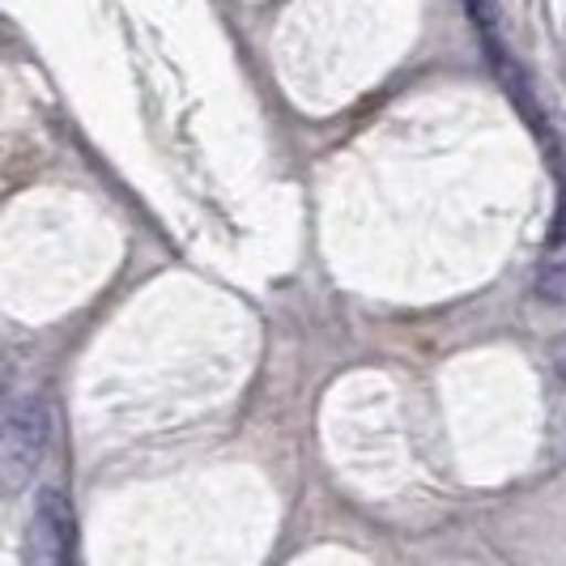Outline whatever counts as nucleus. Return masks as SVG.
Here are the masks:
<instances>
[{
	"mask_svg": "<svg viewBox=\"0 0 566 566\" xmlns=\"http://www.w3.org/2000/svg\"><path fill=\"white\" fill-rule=\"evenodd\" d=\"M52 443V409L48 400L22 392L9 400L4 422H0V482L9 494H18L34 478Z\"/></svg>",
	"mask_w": 566,
	"mask_h": 566,
	"instance_id": "1",
	"label": "nucleus"
},
{
	"mask_svg": "<svg viewBox=\"0 0 566 566\" xmlns=\"http://www.w3.org/2000/svg\"><path fill=\"white\" fill-rule=\"evenodd\" d=\"M69 545H73L69 494L60 485H43L34 494V511H30L27 520L22 566H69Z\"/></svg>",
	"mask_w": 566,
	"mask_h": 566,
	"instance_id": "2",
	"label": "nucleus"
},
{
	"mask_svg": "<svg viewBox=\"0 0 566 566\" xmlns=\"http://www.w3.org/2000/svg\"><path fill=\"white\" fill-rule=\"evenodd\" d=\"M537 298L549 307H566V260H554L537 273Z\"/></svg>",
	"mask_w": 566,
	"mask_h": 566,
	"instance_id": "3",
	"label": "nucleus"
},
{
	"mask_svg": "<svg viewBox=\"0 0 566 566\" xmlns=\"http://www.w3.org/2000/svg\"><path fill=\"white\" fill-rule=\"evenodd\" d=\"M549 363H554V367H558V375L566 379V333L554 340V345H549Z\"/></svg>",
	"mask_w": 566,
	"mask_h": 566,
	"instance_id": "4",
	"label": "nucleus"
}]
</instances>
